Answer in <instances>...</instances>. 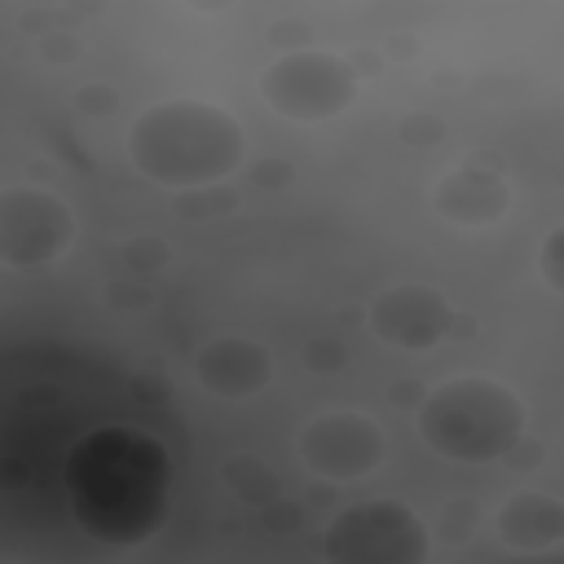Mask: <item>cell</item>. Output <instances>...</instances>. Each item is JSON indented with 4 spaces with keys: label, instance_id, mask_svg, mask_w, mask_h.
<instances>
[{
    "label": "cell",
    "instance_id": "obj_17",
    "mask_svg": "<svg viewBox=\"0 0 564 564\" xmlns=\"http://www.w3.org/2000/svg\"><path fill=\"white\" fill-rule=\"evenodd\" d=\"M251 176H256L260 185H286V181L295 176V167H291V163H278V159H273V163H260V167H256Z\"/></svg>",
    "mask_w": 564,
    "mask_h": 564
},
{
    "label": "cell",
    "instance_id": "obj_7",
    "mask_svg": "<svg viewBox=\"0 0 564 564\" xmlns=\"http://www.w3.org/2000/svg\"><path fill=\"white\" fill-rule=\"evenodd\" d=\"M300 458L322 480H361L383 467L388 436L370 414L330 410L300 432Z\"/></svg>",
    "mask_w": 564,
    "mask_h": 564
},
{
    "label": "cell",
    "instance_id": "obj_14",
    "mask_svg": "<svg viewBox=\"0 0 564 564\" xmlns=\"http://www.w3.org/2000/svg\"><path fill=\"white\" fill-rule=\"evenodd\" d=\"M560 251H564V229H551L546 242H542V256H538V269L546 278L551 291H564V269H560Z\"/></svg>",
    "mask_w": 564,
    "mask_h": 564
},
{
    "label": "cell",
    "instance_id": "obj_1",
    "mask_svg": "<svg viewBox=\"0 0 564 564\" xmlns=\"http://www.w3.org/2000/svg\"><path fill=\"white\" fill-rule=\"evenodd\" d=\"M70 507L75 520L106 542H137L154 533L167 507V454L159 441L106 427L75 445L70 467Z\"/></svg>",
    "mask_w": 564,
    "mask_h": 564
},
{
    "label": "cell",
    "instance_id": "obj_16",
    "mask_svg": "<svg viewBox=\"0 0 564 564\" xmlns=\"http://www.w3.org/2000/svg\"><path fill=\"white\" fill-rule=\"evenodd\" d=\"M304 366H308V370H339V366H344V348H339L335 339H313V344L304 348Z\"/></svg>",
    "mask_w": 564,
    "mask_h": 564
},
{
    "label": "cell",
    "instance_id": "obj_13",
    "mask_svg": "<svg viewBox=\"0 0 564 564\" xmlns=\"http://www.w3.org/2000/svg\"><path fill=\"white\" fill-rule=\"evenodd\" d=\"M123 260H128V269H141V273L145 269H163L167 264V247H163V238H132Z\"/></svg>",
    "mask_w": 564,
    "mask_h": 564
},
{
    "label": "cell",
    "instance_id": "obj_12",
    "mask_svg": "<svg viewBox=\"0 0 564 564\" xmlns=\"http://www.w3.org/2000/svg\"><path fill=\"white\" fill-rule=\"evenodd\" d=\"M225 485L238 494V498H247V502H256V507H273L278 502V476L256 458V454H234L229 463H225Z\"/></svg>",
    "mask_w": 564,
    "mask_h": 564
},
{
    "label": "cell",
    "instance_id": "obj_2",
    "mask_svg": "<svg viewBox=\"0 0 564 564\" xmlns=\"http://www.w3.org/2000/svg\"><path fill=\"white\" fill-rule=\"evenodd\" d=\"M128 159L145 181L189 194V189L220 185L225 176H234L242 167L247 132L229 110H220L212 101L176 97V101H159L132 119Z\"/></svg>",
    "mask_w": 564,
    "mask_h": 564
},
{
    "label": "cell",
    "instance_id": "obj_11",
    "mask_svg": "<svg viewBox=\"0 0 564 564\" xmlns=\"http://www.w3.org/2000/svg\"><path fill=\"white\" fill-rule=\"evenodd\" d=\"M494 533L511 551H551L564 538V507L551 494H511L494 516Z\"/></svg>",
    "mask_w": 564,
    "mask_h": 564
},
{
    "label": "cell",
    "instance_id": "obj_8",
    "mask_svg": "<svg viewBox=\"0 0 564 564\" xmlns=\"http://www.w3.org/2000/svg\"><path fill=\"white\" fill-rule=\"evenodd\" d=\"M366 322L379 344L401 352H427L449 335L454 308L432 282H392L370 300Z\"/></svg>",
    "mask_w": 564,
    "mask_h": 564
},
{
    "label": "cell",
    "instance_id": "obj_5",
    "mask_svg": "<svg viewBox=\"0 0 564 564\" xmlns=\"http://www.w3.org/2000/svg\"><path fill=\"white\" fill-rule=\"evenodd\" d=\"M260 93L282 119L322 123V119H335L352 106L357 75H352V62H344L335 53L295 48V53H282L278 62L264 66Z\"/></svg>",
    "mask_w": 564,
    "mask_h": 564
},
{
    "label": "cell",
    "instance_id": "obj_15",
    "mask_svg": "<svg viewBox=\"0 0 564 564\" xmlns=\"http://www.w3.org/2000/svg\"><path fill=\"white\" fill-rule=\"evenodd\" d=\"M441 137H445V123L436 115H410V119H401V141H410V145H436Z\"/></svg>",
    "mask_w": 564,
    "mask_h": 564
},
{
    "label": "cell",
    "instance_id": "obj_9",
    "mask_svg": "<svg viewBox=\"0 0 564 564\" xmlns=\"http://www.w3.org/2000/svg\"><path fill=\"white\" fill-rule=\"evenodd\" d=\"M194 379L212 397L247 401V397L264 392V383L273 379V357H269L264 344H256L247 335H220V339H212V344L198 348Z\"/></svg>",
    "mask_w": 564,
    "mask_h": 564
},
{
    "label": "cell",
    "instance_id": "obj_4",
    "mask_svg": "<svg viewBox=\"0 0 564 564\" xmlns=\"http://www.w3.org/2000/svg\"><path fill=\"white\" fill-rule=\"evenodd\" d=\"M326 564H427L423 520L392 498L344 507L322 533Z\"/></svg>",
    "mask_w": 564,
    "mask_h": 564
},
{
    "label": "cell",
    "instance_id": "obj_3",
    "mask_svg": "<svg viewBox=\"0 0 564 564\" xmlns=\"http://www.w3.org/2000/svg\"><path fill=\"white\" fill-rule=\"evenodd\" d=\"M524 401L485 375H458L419 401V436L454 463L507 458L524 436Z\"/></svg>",
    "mask_w": 564,
    "mask_h": 564
},
{
    "label": "cell",
    "instance_id": "obj_6",
    "mask_svg": "<svg viewBox=\"0 0 564 564\" xmlns=\"http://www.w3.org/2000/svg\"><path fill=\"white\" fill-rule=\"evenodd\" d=\"M75 242V212L40 185L0 189V264L40 269L66 256Z\"/></svg>",
    "mask_w": 564,
    "mask_h": 564
},
{
    "label": "cell",
    "instance_id": "obj_10",
    "mask_svg": "<svg viewBox=\"0 0 564 564\" xmlns=\"http://www.w3.org/2000/svg\"><path fill=\"white\" fill-rule=\"evenodd\" d=\"M507 203H511L507 181L480 163H463L445 172L441 185L432 189V207L449 225H494L507 216Z\"/></svg>",
    "mask_w": 564,
    "mask_h": 564
}]
</instances>
